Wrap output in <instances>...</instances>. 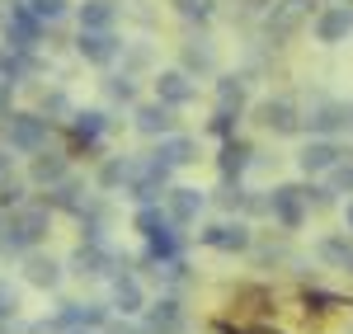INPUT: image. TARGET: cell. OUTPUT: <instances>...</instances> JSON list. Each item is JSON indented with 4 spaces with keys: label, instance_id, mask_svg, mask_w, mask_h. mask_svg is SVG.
<instances>
[{
    "label": "cell",
    "instance_id": "f35d334b",
    "mask_svg": "<svg viewBox=\"0 0 353 334\" xmlns=\"http://www.w3.org/2000/svg\"><path fill=\"white\" fill-rule=\"evenodd\" d=\"M104 334H146V330H137V325H123V320H113V315H109V325H104Z\"/></svg>",
    "mask_w": 353,
    "mask_h": 334
},
{
    "label": "cell",
    "instance_id": "4316f807",
    "mask_svg": "<svg viewBox=\"0 0 353 334\" xmlns=\"http://www.w3.org/2000/svg\"><path fill=\"white\" fill-rule=\"evenodd\" d=\"M24 194H28L24 179H19V174H10V169H0V212H5V207L14 212V207L24 202Z\"/></svg>",
    "mask_w": 353,
    "mask_h": 334
},
{
    "label": "cell",
    "instance_id": "60d3db41",
    "mask_svg": "<svg viewBox=\"0 0 353 334\" xmlns=\"http://www.w3.org/2000/svg\"><path fill=\"white\" fill-rule=\"evenodd\" d=\"M344 226H349V236H353V202L344 207Z\"/></svg>",
    "mask_w": 353,
    "mask_h": 334
},
{
    "label": "cell",
    "instance_id": "ac0fdd59",
    "mask_svg": "<svg viewBox=\"0 0 353 334\" xmlns=\"http://www.w3.org/2000/svg\"><path fill=\"white\" fill-rule=\"evenodd\" d=\"M132 123H137L141 137H165V132H174V109L161 104V99H156V104H137Z\"/></svg>",
    "mask_w": 353,
    "mask_h": 334
},
{
    "label": "cell",
    "instance_id": "8992f818",
    "mask_svg": "<svg viewBox=\"0 0 353 334\" xmlns=\"http://www.w3.org/2000/svg\"><path fill=\"white\" fill-rule=\"evenodd\" d=\"M52 325H57V334H66V330H104V325H109V306H104V302H66V306L52 315Z\"/></svg>",
    "mask_w": 353,
    "mask_h": 334
},
{
    "label": "cell",
    "instance_id": "f1b7e54d",
    "mask_svg": "<svg viewBox=\"0 0 353 334\" xmlns=\"http://www.w3.org/2000/svg\"><path fill=\"white\" fill-rule=\"evenodd\" d=\"M301 202H306V212H321V207H334V189L330 184H297Z\"/></svg>",
    "mask_w": 353,
    "mask_h": 334
},
{
    "label": "cell",
    "instance_id": "8d00e7d4",
    "mask_svg": "<svg viewBox=\"0 0 353 334\" xmlns=\"http://www.w3.org/2000/svg\"><path fill=\"white\" fill-rule=\"evenodd\" d=\"M66 109H71V104H66V94H61V90H52V94L43 99V113H66Z\"/></svg>",
    "mask_w": 353,
    "mask_h": 334
},
{
    "label": "cell",
    "instance_id": "836d02e7",
    "mask_svg": "<svg viewBox=\"0 0 353 334\" xmlns=\"http://www.w3.org/2000/svg\"><path fill=\"white\" fill-rule=\"evenodd\" d=\"M109 94L118 99V104H137V85H132V76H113V81H109Z\"/></svg>",
    "mask_w": 353,
    "mask_h": 334
},
{
    "label": "cell",
    "instance_id": "ab89813d",
    "mask_svg": "<svg viewBox=\"0 0 353 334\" xmlns=\"http://www.w3.org/2000/svg\"><path fill=\"white\" fill-rule=\"evenodd\" d=\"M245 5H250V10H269L273 0H245Z\"/></svg>",
    "mask_w": 353,
    "mask_h": 334
},
{
    "label": "cell",
    "instance_id": "9c48e42d",
    "mask_svg": "<svg viewBox=\"0 0 353 334\" xmlns=\"http://www.w3.org/2000/svg\"><path fill=\"white\" fill-rule=\"evenodd\" d=\"M339 160H344V151H339L334 137H311L306 146H301V156H297L301 174H330Z\"/></svg>",
    "mask_w": 353,
    "mask_h": 334
},
{
    "label": "cell",
    "instance_id": "44dd1931",
    "mask_svg": "<svg viewBox=\"0 0 353 334\" xmlns=\"http://www.w3.org/2000/svg\"><path fill=\"white\" fill-rule=\"evenodd\" d=\"M316 259H321V264H330V269H344V273H353V236H349V231L325 236V240L316 245Z\"/></svg>",
    "mask_w": 353,
    "mask_h": 334
},
{
    "label": "cell",
    "instance_id": "cb8c5ba5",
    "mask_svg": "<svg viewBox=\"0 0 353 334\" xmlns=\"http://www.w3.org/2000/svg\"><path fill=\"white\" fill-rule=\"evenodd\" d=\"M104 127H109V113H99V109H81V113H71V132H76V141H99L104 137Z\"/></svg>",
    "mask_w": 353,
    "mask_h": 334
},
{
    "label": "cell",
    "instance_id": "3957f363",
    "mask_svg": "<svg viewBox=\"0 0 353 334\" xmlns=\"http://www.w3.org/2000/svg\"><path fill=\"white\" fill-rule=\"evenodd\" d=\"M43 28L48 24H43L28 5H10V19H5V38H10V43H5V48H10V52H33L38 38H43Z\"/></svg>",
    "mask_w": 353,
    "mask_h": 334
},
{
    "label": "cell",
    "instance_id": "5bb4252c",
    "mask_svg": "<svg viewBox=\"0 0 353 334\" xmlns=\"http://www.w3.org/2000/svg\"><path fill=\"white\" fill-rule=\"evenodd\" d=\"M203 202L208 198L198 194V189H165V217L174 226H193L198 212H203Z\"/></svg>",
    "mask_w": 353,
    "mask_h": 334
},
{
    "label": "cell",
    "instance_id": "7c38bea8",
    "mask_svg": "<svg viewBox=\"0 0 353 334\" xmlns=\"http://www.w3.org/2000/svg\"><path fill=\"white\" fill-rule=\"evenodd\" d=\"M349 33H353V10L349 5H325V10L316 14V43L334 48V43H344Z\"/></svg>",
    "mask_w": 353,
    "mask_h": 334
},
{
    "label": "cell",
    "instance_id": "d6986e66",
    "mask_svg": "<svg viewBox=\"0 0 353 334\" xmlns=\"http://www.w3.org/2000/svg\"><path fill=\"white\" fill-rule=\"evenodd\" d=\"M24 259V278L33 282V287H57L61 282V259H52V254H43L38 245L28 254H19Z\"/></svg>",
    "mask_w": 353,
    "mask_h": 334
},
{
    "label": "cell",
    "instance_id": "b9f144b4",
    "mask_svg": "<svg viewBox=\"0 0 353 334\" xmlns=\"http://www.w3.org/2000/svg\"><path fill=\"white\" fill-rule=\"evenodd\" d=\"M0 169H10V156H5V146H0Z\"/></svg>",
    "mask_w": 353,
    "mask_h": 334
},
{
    "label": "cell",
    "instance_id": "e575fe53",
    "mask_svg": "<svg viewBox=\"0 0 353 334\" xmlns=\"http://www.w3.org/2000/svg\"><path fill=\"white\" fill-rule=\"evenodd\" d=\"M236 118H241V109H217V118H212V132L226 141L231 132H236Z\"/></svg>",
    "mask_w": 353,
    "mask_h": 334
},
{
    "label": "cell",
    "instance_id": "74e56055",
    "mask_svg": "<svg viewBox=\"0 0 353 334\" xmlns=\"http://www.w3.org/2000/svg\"><path fill=\"white\" fill-rule=\"evenodd\" d=\"M10 99H14V81L0 76V113H10Z\"/></svg>",
    "mask_w": 353,
    "mask_h": 334
},
{
    "label": "cell",
    "instance_id": "2e32d148",
    "mask_svg": "<svg viewBox=\"0 0 353 334\" xmlns=\"http://www.w3.org/2000/svg\"><path fill=\"white\" fill-rule=\"evenodd\" d=\"M156 160H161V165H170V169H184V165H193V160H198V141L184 137V132H165L161 146H156Z\"/></svg>",
    "mask_w": 353,
    "mask_h": 334
},
{
    "label": "cell",
    "instance_id": "484cf974",
    "mask_svg": "<svg viewBox=\"0 0 353 334\" xmlns=\"http://www.w3.org/2000/svg\"><path fill=\"white\" fill-rule=\"evenodd\" d=\"M113 19H118L113 0H85L81 5V28H113Z\"/></svg>",
    "mask_w": 353,
    "mask_h": 334
},
{
    "label": "cell",
    "instance_id": "f546056e",
    "mask_svg": "<svg viewBox=\"0 0 353 334\" xmlns=\"http://www.w3.org/2000/svg\"><path fill=\"white\" fill-rule=\"evenodd\" d=\"M174 10H179L184 19H212L217 0H174Z\"/></svg>",
    "mask_w": 353,
    "mask_h": 334
},
{
    "label": "cell",
    "instance_id": "7a4b0ae2",
    "mask_svg": "<svg viewBox=\"0 0 353 334\" xmlns=\"http://www.w3.org/2000/svg\"><path fill=\"white\" fill-rule=\"evenodd\" d=\"M0 141L19 156H33L48 146V118L43 113H0Z\"/></svg>",
    "mask_w": 353,
    "mask_h": 334
},
{
    "label": "cell",
    "instance_id": "4fadbf2b",
    "mask_svg": "<svg viewBox=\"0 0 353 334\" xmlns=\"http://www.w3.org/2000/svg\"><path fill=\"white\" fill-rule=\"evenodd\" d=\"M179 330H184V302L179 297L146 302V334H179Z\"/></svg>",
    "mask_w": 353,
    "mask_h": 334
},
{
    "label": "cell",
    "instance_id": "9a60e30c",
    "mask_svg": "<svg viewBox=\"0 0 353 334\" xmlns=\"http://www.w3.org/2000/svg\"><path fill=\"white\" fill-rule=\"evenodd\" d=\"M193 81H189V71H161L156 76V99L161 104H170V109H184V104H193Z\"/></svg>",
    "mask_w": 353,
    "mask_h": 334
},
{
    "label": "cell",
    "instance_id": "e0dca14e",
    "mask_svg": "<svg viewBox=\"0 0 353 334\" xmlns=\"http://www.w3.org/2000/svg\"><path fill=\"white\" fill-rule=\"evenodd\" d=\"M113 311H123V315H137V311H146V287L137 273H113Z\"/></svg>",
    "mask_w": 353,
    "mask_h": 334
},
{
    "label": "cell",
    "instance_id": "6da1fadb",
    "mask_svg": "<svg viewBox=\"0 0 353 334\" xmlns=\"http://www.w3.org/2000/svg\"><path fill=\"white\" fill-rule=\"evenodd\" d=\"M48 226H52V207H48V202H28L24 198V202L10 212V222L0 217V250L19 259V254H28L43 236H48Z\"/></svg>",
    "mask_w": 353,
    "mask_h": 334
},
{
    "label": "cell",
    "instance_id": "30bf717a",
    "mask_svg": "<svg viewBox=\"0 0 353 334\" xmlns=\"http://www.w3.org/2000/svg\"><path fill=\"white\" fill-rule=\"evenodd\" d=\"M301 123H306L316 137H334V132H344V127L353 123V109H349V104H334V99H321Z\"/></svg>",
    "mask_w": 353,
    "mask_h": 334
},
{
    "label": "cell",
    "instance_id": "d590c367",
    "mask_svg": "<svg viewBox=\"0 0 353 334\" xmlns=\"http://www.w3.org/2000/svg\"><path fill=\"white\" fill-rule=\"evenodd\" d=\"M14 311H19V292H14V287H5V282H0V320H10V315H14Z\"/></svg>",
    "mask_w": 353,
    "mask_h": 334
},
{
    "label": "cell",
    "instance_id": "d4e9b609",
    "mask_svg": "<svg viewBox=\"0 0 353 334\" xmlns=\"http://www.w3.org/2000/svg\"><path fill=\"white\" fill-rule=\"evenodd\" d=\"M137 165H141V160H128V156L104 160V165H99V189H123V184L137 174Z\"/></svg>",
    "mask_w": 353,
    "mask_h": 334
},
{
    "label": "cell",
    "instance_id": "52a82bcc",
    "mask_svg": "<svg viewBox=\"0 0 353 334\" xmlns=\"http://www.w3.org/2000/svg\"><path fill=\"white\" fill-rule=\"evenodd\" d=\"M311 5H316V0H273L269 5V38H278V43L292 38V33L311 19Z\"/></svg>",
    "mask_w": 353,
    "mask_h": 334
},
{
    "label": "cell",
    "instance_id": "1f68e13d",
    "mask_svg": "<svg viewBox=\"0 0 353 334\" xmlns=\"http://www.w3.org/2000/svg\"><path fill=\"white\" fill-rule=\"evenodd\" d=\"M184 71H212V48H184Z\"/></svg>",
    "mask_w": 353,
    "mask_h": 334
},
{
    "label": "cell",
    "instance_id": "8fae6325",
    "mask_svg": "<svg viewBox=\"0 0 353 334\" xmlns=\"http://www.w3.org/2000/svg\"><path fill=\"white\" fill-rule=\"evenodd\" d=\"M259 123L269 127L273 137H292V132L301 127V113H297L292 99H283V94H278V99H264V104H259Z\"/></svg>",
    "mask_w": 353,
    "mask_h": 334
},
{
    "label": "cell",
    "instance_id": "4dcf8cb0",
    "mask_svg": "<svg viewBox=\"0 0 353 334\" xmlns=\"http://www.w3.org/2000/svg\"><path fill=\"white\" fill-rule=\"evenodd\" d=\"M28 10H33L43 24H57V19L66 14V0H28Z\"/></svg>",
    "mask_w": 353,
    "mask_h": 334
},
{
    "label": "cell",
    "instance_id": "5b68a950",
    "mask_svg": "<svg viewBox=\"0 0 353 334\" xmlns=\"http://www.w3.org/2000/svg\"><path fill=\"white\" fill-rule=\"evenodd\" d=\"M198 240L208 245V250H221V254H245L254 245V231L245 222H212L198 231Z\"/></svg>",
    "mask_w": 353,
    "mask_h": 334
},
{
    "label": "cell",
    "instance_id": "7402d4cb",
    "mask_svg": "<svg viewBox=\"0 0 353 334\" xmlns=\"http://www.w3.org/2000/svg\"><path fill=\"white\" fill-rule=\"evenodd\" d=\"M28 174H33V184H57V179H66V156L61 151H33V165H28Z\"/></svg>",
    "mask_w": 353,
    "mask_h": 334
},
{
    "label": "cell",
    "instance_id": "7bdbcfd3",
    "mask_svg": "<svg viewBox=\"0 0 353 334\" xmlns=\"http://www.w3.org/2000/svg\"><path fill=\"white\" fill-rule=\"evenodd\" d=\"M66 334H94V330H66Z\"/></svg>",
    "mask_w": 353,
    "mask_h": 334
},
{
    "label": "cell",
    "instance_id": "603a6c76",
    "mask_svg": "<svg viewBox=\"0 0 353 334\" xmlns=\"http://www.w3.org/2000/svg\"><path fill=\"white\" fill-rule=\"evenodd\" d=\"M250 141H241V137H226V146H221V179H241L245 174V165H250Z\"/></svg>",
    "mask_w": 353,
    "mask_h": 334
},
{
    "label": "cell",
    "instance_id": "d6a6232c",
    "mask_svg": "<svg viewBox=\"0 0 353 334\" xmlns=\"http://www.w3.org/2000/svg\"><path fill=\"white\" fill-rule=\"evenodd\" d=\"M330 189L334 194H353V160H339V165L330 169Z\"/></svg>",
    "mask_w": 353,
    "mask_h": 334
},
{
    "label": "cell",
    "instance_id": "277c9868",
    "mask_svg": "<svg viewBox=\"0 0 353 334\" xmlns=\"http://www.w3.org/2000/svg\"><path fill=\"white\" fill-rule=\"evenodd\" d=\"M264 212H269L283 231H301V222H306V202H301L297 184H278V189L264 198Z\"/></svg>",
    "mask_w": 353,
    "mask_h": 334
},
{
    "label": "cell",
    "instance_id": "ffe728a7",
    "mask_svg": "<svg viewBox=\"0 0 353 334\" xmlns=\"http://www.w3.org/2000/svg\"><path fill=\"white\" fill-rule=\"evenodd\" d=\"M85 202H90V198H85L81 179H71V174H66V179L48 184V207H52V212H81Z\"/></svg>",
    "mask_w": 353,
    "mask_h": 334
},
{
    "label": "cell",
    "instance_id": "83f0119b",
    "mask_svg": "<svg viewBox=\"0 0 353 334\" xmlns=\"http://www.w3.org/2000/svg\"><path fill=\"white\" fill-rule=\"evenodd\" d=\"M245 104V81L241 76H221L217 81V109H241Z\"/></svg>",
    "mask_w": 353,
    "mask_h": 334
},
{
    "label": "cell",
    "instance_id": "ba28073f",
    "mask_svg": "<svg viewBox=\"0 0 353 334\" xmlns=\"http://www.w3.org/2000/svg\"><path fill=\"white\" fill-rule=\"evenodd\" d=\"M76 52H81L85 61H94V66H109L113 56L123 52V43H118V33H113V28H81Z\"/></svg>",
    "mask_w": 353,
    "mask_h": 334
}]
</instances>
